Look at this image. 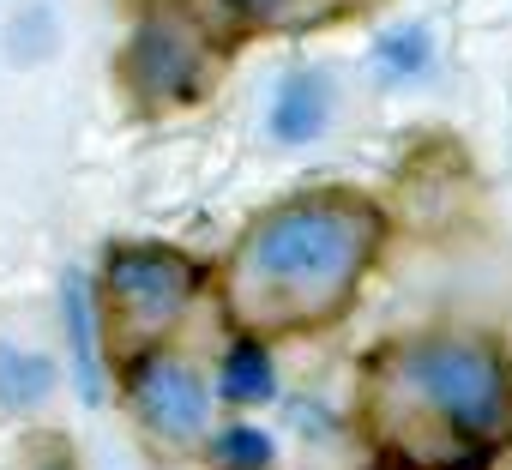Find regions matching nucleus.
Here are the masks:
<instances>
[{
    "instance_id": "obj_2",
    "label": "nucleus",
    "mask_w": 512,
    "mask_h": 470,
    "mask_svg": "<svg viewBox=\"0 0 512 470\" xmlns=\"http://www.w3.org/2000/svg\"><path fill=\"white\" fill-rule=\"evenodd\" d=\"M398 380L452 422V434L464 440H500L512 428V380L500 368V356L488 344L470 338H434V344H410L398 356Z\"/></svg>"
},
{
    "instance_id": "obj_6",
    "label": "nucleus",
    "mask_w": 512,
    "mask_h": 470,
    "mask_svg": "<svg viewBox=\"0 0 512 470\" xmlns=\"http://www.w3.org/2000/svg\"><path fill=\"white\" fill-rule=\"evenodd\" d=\"M332 115V79L326 73H290L278 85V109H272V133L284 145H308Z\"/></svg>"
},
{
    "instance_id": "obj_1",
    "label": "nucleus",
    "mask_w": 512,
    "mask_h": 470,
    "mask_svg": "<svg viewBox=\"0 0 512 470\" xmlns=\"http://www.w3.org/2000/svg\"><path fill=\"white\" fill-rule=\"evenodd\" d=\"M380 248V217L356 199H302L247 235L235 290L266 326H308L344 308L362 266Z\"/></svg>"
},
{
    "instance_id": "obj_12",
    "label": "nucleus",
    "mask_w": 512,
    "mask_h": 470,
    "mask_svg": "<svg viewBox=\"0 0 512 470\" xmlns=\"http://www.w3.org/2000/svg\"><path fill=\"white\" fill-rule=\"evenodd\" d=\"M374 55H380L386 73H422L428 67V31H416V25L410 31H386Z\"/></svg>"
},
{
    "instance_id": "obj_13",
    "label": "nucleus",
    "mask_w": 512,
    "mask_h": 470,
    "mask_svg": "<svg viewBox=\"0 0 512 470\" xmlns=\"http://www.w3.org/2000/svg\"><path fill=\"white\" fill-rule=\"evenodd\" d=\"M229 13H241V19H253V25H272V19H284L296 0H223Z\"/></svg>"
},
{
    "instance_id": "obj_10",
    "label": "nucleus",
    "mask_w": 512,
    "mask_h": 470,
    "mask_svg": "<svg viewBox=\"0 0 512 470\" xmlns=\"http://www.w3.org/2000/svg\"><path fill=\"white\" fill-rule=\"evenodd\" d=\"M217 464L223 470H266L272 464V440L260 428H229V434H217Z\"/></svg>"
},
{
    "instance_id": "obj_5",
    "label": "nucleus",
    "mask_w": 512,
    "mask_h": 470,
    "mask_svg": "<svg viewBox=\"0 0 512 470\" xmlns=\"http://www.w3.org/2000/svg\"><path fill=\"white\" fill-rule=\"evenodd\" d=\"M127 79L139 97H157V103H175L199 85V43L175 25V19H151L133 31V49H127Z\"/></svg>"
},
{
    "instance_id": "obj_3",
    "label": "nucleus",
    "mask_w": 512,
    "mask_h": 470,
    "mask_svg": "<svg viewBox=\"0 0 512 470\" xmlns=\"http://www.w3.org/2000/svg\"><path fill=\"white\" fill-rule=\"evenodd\" d=\"M103 278H109V296L127 314V326L145 338L163 332L193 302V284H199V272L169 248H115Z\"/></svg>"
},
{
    "instance_id": "obj_11",
    "label": "nucleus",
    "mask_w": 512,
    "mask_h": 470,
    "mask_svg": "<svg viewBox=\"0 0 512 470\" xmlns=\"http://www.w3.org/2000/svg\"><path fill=\"white\" fill-rule=\"evenodd\" d=\"M7 49H13V61H19V67H31L37 55H49V49H55V19H49L43 7L19 13V25H13V37H7Z\"/></svg>"
},
{
    "instance_id": "obj_8",
    "label": "nucleus",
    "mask_w": 512,
    "mask_h": 470,
    "mask_svg": "<svg viewBox=\"0 0 512 470\" xmlns=\"http://www.w3.org/2000/svg\"><path fill=\"white\" fill-rule=\"evenodd\" d=\"M55 386V362L31 356L19 344H0V404L7 410H37Z\"/></svg>"
},
{
    "instance_id": "obj_4",
    "label": "nucleus",
    "mask_w": 512,
    "mask_h": 470,
    "mask_svg": "<svg viewBox=\"0 0 512 470\" xmlns=\"http://www.w3.org/2000/svg\"><path fill=\"white\" fill-rule=\"evenodd\" d=\"M127 386H133V410H139L163 440H193V434H205V422H211V392L193 380V368H181V362H169V356H139L133 374H127Z\"/></svg>"
},
{
    "instance_id": "obj_7",
    "label": "nucleus",
    "mask_w": 512,
    "mask_h": 470,
    "mask_svg": "<svg viewBox=\"0 0 512 470\" xmlns=\"http://www.w3.org/2000/svg\"><path fill=\"white\" fill-rule=\"evenodd\" d=\"M61 308H67V338H73V374H79V398L103 404V368H97V320H91V290L79 272H67L61 284Z\"/></svg>"
},
{
    "instance_id": "obj_9",
    "label": "nucleus",
    "mask_w": 512,
    "mask_h": 470,
    "mask_svg": "<svg viewBox=\"0 0 512 470\" xmlns=\"http://www.w3.org/2000/svg\"><path fill=\"white\" fill-rule=\"evenodd\" d=\"M223 398H241V404L272 398V356L253 344V338H241V344L223 356Z\"/></svg>"
}]
</instances>
